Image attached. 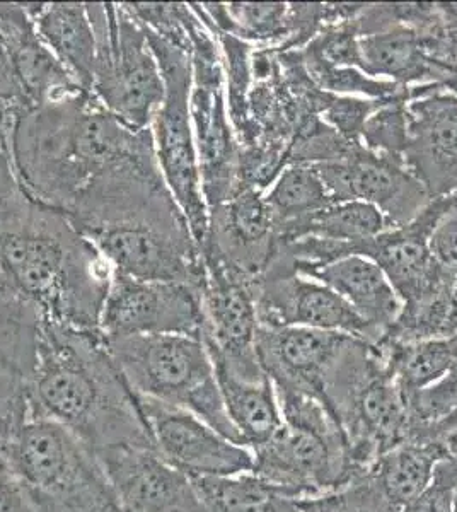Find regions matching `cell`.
Wrapping results in <instances>:
<instances>
[{"mask_svg":"<svg viewBox=\"0 0 457 512\" xmlns=\"http://www.w3.org/2000/svg\"><path fill=\"white\" fill-rule=\"evenodd\" d=\"M353 337L306 326H263L256 337L261 371L275 388H294L324 405V386Z\"/></svg>","mask_w":457,"mask_h":512,"instance_id":"18","label":"cell"},{"mask_svg":"<svg viewBox=\"0 0 457 512\" xmlns=\"http://www.w3.org/2000/svg\"><path fill=\"white\" fill-rule=\"evenodd\" d=\"M6 441L9 465L41 512H127L96 454L57 422L31 414Z\"/></svg>","mask_w":457,"mask_h":512,"instance_id":"5","label":"cell"},{"mask_svg":"<svg viewBox=\"0 0 457 512\" xmlns=\"http://www.w3.org/2000/svg\"><path fill=\"white\" fill-rule=\"evenodd\" d=\"M0 137L19 188L72 221L161 175L151 128L127 127L86 91L24 111Z\"/></svg>","mask_w":457,"mask_h":512,"instance_id":"1","label":"cell"},{"mask_svg":"<svg viewBox=\"0 0 457 512\" xmlns=\"http://www.w3.org/2000/svg\"><path fill=\"white\" fill-rule=\"evenodd\" d=\"M275 245V222L265 193L238 187L224 204L209 210V233L200 248H209L231 267L258 279Z\"/></svg>","mask_w":457,"mask_h":512,"instance_id":"20","label":"cell"},{"mask_svg":"<svg viewBox=\"0 0 457 512\" xmlns=\"http://www.w3.org/2000/svg\"><path fill=\"white\" fill-rule=\"evenodd\" d=\"M105 342L116 366L137 395L188 410L220 436L244 446L227 417L214 362L203 338L142 335Z\"/></svg>","mask_w":457,"mask_h":512,"instance_id":"6","label":"cell"},{"mask_svg":"<svg viewBox=\"0 0 457 512\" xmlns=\"http://www.w3.org/2000/svg\"><path fill=\"white\" fill-rule=\"evenodd\" d=\"M302 277L318 280L340 294L381 338L403 308L382 268L367 256H345Z\"/></svg>","mask_w":457,"mask_h":512,"instance_id":"24","label":"cell"},{"mask_svg":"<svg viewBox=\"0 0 457 512\" xmlns=\"http://www.w3.org/2000/svg\"><path fill=\"white\" fill-rule=\"evenodd\" d=\"M429 431L435 436H447V434H457V407L451 410L449 414L440 419L439 422H435L434 425H430Z\"/></svg>","mask_w":457,"mask_h":512,"instance_id":"42","label":"cell"},{"mask_svg":"<svg viewBox=\"0 0 457 512\" xmlns=\"http://www.w3.org/2000/svg\"><path fill=\"white\" fill-rule=\"evenodd\" d=\"M31 417L28 381L0 364V436L7 439Z\"/></svg>","mask_w":457,"mask_h":512,"instance_id":"35","label":"cell"},{"mask_svg":"<svg viewBox=\"0 0 457 512\" xmlns=\"http://www.w3.org/2000/svg\"><path fill=\"white\" fill-rule=\"evenodd\" d=\"M188 36L191 127L197 146L203 195L207 207L212 210L224 204L238 187L239 146L227 108L224 60L219 41L195 11Z\"/></svg>","mask_w":457,"mask_h":512,"instance_id":"9","label":"cell"},{"mask_svg":"<svg viewBox=\"0 0 457 512\" xmlns=\"http://www.w3.org/2000/svg\"><path fill=\"white\" fill-rule=\"evenodd\" d=\"M302 64L321 91L333 96H355L365 99H386L405 93V86L382 81L355 67H335L319 59L309 48H301Z\"/></svg>","mask_w":457,"mask_h":512,"instance_id":"32","label":"cell"},{"mask_svg":"<svg viewBox=\"0 0 457 512\" xmlns=\"http://www.w3.org/2000/svg\"><path fill=\"white\" fill-rule=\"evenodd\" d=\"M98 38L91 94L134 130L151 128L164 99V79L144 28L122 4H89Z\"/></svg>","mask_w":457,"mask_h":512,"instance_id":"7","label":"cell"},{"mask_svg":"<svg viewBox=\"0 0 457 512\" xmlns=\"http://www.w3.org/2000/svg\"><path fill=\"white\" fill-rule=\"evenodd\" d=\"M137 402L157 453L188 477H232L253 470L251 449L220 436L197 415L147 396L137 395Z\"/></svg>","mask_w":457,"mask_h":512,"instance_id":"14","label":"cell"},{"mask_svg":"<svg viewBox=\"0 0 457 512\" xmlns=\"http://www.w3.org/2000/svg\"><path fill=\"white\" fill-rule=\"evenodd\" d=\"M440 86H444L447 91H451L452 94H456L457 96V77H444V81L440 82Z\"/></svg>","mask_w":457,"mask_h":512,"instance_id":"43","label":"cell"},{"mask_svg":"<svg viewBox=\"0 0 457 512\" xmlns=\"http://www.w3.org/2000/svg\"><path fill=\"white\" fill-rule=\"evenodd\" d=\"M314 168L335 204L360 200L374 205L386 217L389 229L410 222L432 200L405 161L382 158L364 146L342 161Z\"/></svg>","mask_w":457,"mask_h":512,"instance_id":"15","label":"cell"},{"mask_svg":"<svg viewBox=\"0 0 457 512\" xmlns=\"http://www.w3.org/2000/svg\"><path fill=\"white\" fill-rule=\"evenodd\" d=\"M0 48H2V33H0Z\"/></svg>","mask_w":457,"mask_h":512,"instance_id":"46","label":"cell"},{"mask_svg":"<svg viewBox=\"0 0 457 512\" xmlns=\"http://www.w3.org/2000/svg\"><path fill=\"white\" fill-rule=\"evenodd\" d=\"M457 407V361L444 378L418 393L410 402L411 412L423 425H434Z\"/></svg>","mask_w":457,"mask_h":512,"instance_id":"37","label":"cell"},{"mask_svg":"<svg viewBox=\"0 0 457 512\" xmlns=\"http://www.w3.org/2000/svg\"><path fill=\"white\" fill-rule=\"evenodd\" d=\"M381 101L382 99L355 98V96H331L319 118L328 127L333 128L342 139L350 144H360L365 122Z\"/></svg>","mask_w":457,"mask_h":512,"instance_id":"34","label":"cell"},{"mask_svg":"<svg viewBox=\"0 0 457 512\" xmlns=\"http://www.w3.org/2000/svg\"><path fill=\"white\" fill-rule=\"evenodd\" d=\"M193 483L205 512H301L297 499L255 473L193 478Z\"/></svg>","mask_w":457,"mask_h":512,"instance_id":"29","label":"cell"},{"mask_svg":"<svg viewBox=\"0 0 457 512\" xmlns=\"http://www.w3.org/2000/svg\"><path fill=\"white\" fill-rule=\"evenodd\" d=\"M84 236L98 248L113 274L203 289L202 253L183 214L120 222Z\"/></svg>","mask_w":457,"mask_h":512,"instance_id":"10","label":"cell"},{"mask_svg":"<svg viewBox=\"0 0 457 512\" xmlns=\"http://www.w3.org/2000/svg\"><path fill=\"white\" fill-rule=\"evenodd\" d=\"M410 88L405 93L382 99L371 117L367 118L360 144L382 158L405 161L406 147L410 140V115H408Z\"/></svg>","mask_w":457,"mask_h":512,"instance_id":"33","label":"cell"},{"mask_svg":"<svg viewBox=\"0 0 457 512\" xmlns=\"http://www.w3.org/2000/svg\"><path fill=\"white\" fill-rule=\"evenodd\" d=\"M2 53L29 108L82 91L36 31L28 4L0 2Z\"/></svg>","mask_w":457,"mask_h":512,"instance_id":"21","label":"cell"},{"mask_svg":"<svg viewBox=\"0 0 457 512\" xmlns=\"http://www.w3.org/2000/svg\"><path fill=\"white\" fill-rule=\"evenodd\" d=\"M0 512H41L35 497L11 465L0 466Z\"/></svg>","mask_w":457,"mask_h":512,"instance_id":"39","label":"cell"},{"mask_svg":"<svg viewBox=\"0 0 457 512\" xmlns=\"http://www.w3.org/2000/svg\"><path fill=\"white\" fill-rule=\"evenodd\" d=\"M99 332L105 340L142 335L202 338L205 332L202 289L113 274Z\"/></svg>","mask_w":457,"mask_h":512,"instance_id":"12","label":"cell"},{"mask_svg":"<svg viewBox=\"0 0 457 512\" xmlns=\"http://www.w3.org/2000/svg\"><path fill=\"white\" fill-rule=\"evenodd\" d=\"M18 190H21L18 178L14 175V168H12L6 144L0 137V202H4L6 198L11 197Z\"/></svg>","mask_w":457,"mask_h":512,"instance_id":"40","label":"cell"},{"mask_svg":"<svg viewBox=\"0 0 457 512\" xmlns=\"http://www.w3.org/2000/svg\"><path fill=\"white\" fill-rule=\"evenodd\" d=\"M359 47L362 70L376 79L405 88L442 81V70L430 53L429 38L401 19L389 28L362 36Z\"/></svg>","mask_w":457,"mask_h":512,"instance_id":"23","label":"cell"},{"mask_svg":"<svg viewBox=\"0 0 457 512\" xmlns=\"http://www.w3.org/2000/svg\"><path fill=\"white\" fill-rule=\"evenodd\" d=\"M301 512H350L336 501L335 495L324 494L318 497H309V499H301L297 501Z\"/></svg>","mask_w":457,"mask_h":512,"instance_id":"41","label":"cell"},{"mask_svg":"<svg viewBox=\"0 0 457 512\" xmlns=\"http://www.w3.org/2000/svg\"><path fill=\"white\" fill-rule=\"evenodd\" d=\"M96 458L127 512H205L193 478L157 449H106Z\"/></svg>","mask_w":457,"mask_h":512,"instance_id":"17","label":"cell"},{"mask_svg":"<svg viewBox=\"0 0 457 512\" xmlns=\"http://www.w3.org/2000/svg\"><path fill=\"white\" fill-rule=\"evenodd\" d=\"M263 326H306L377 344L381 335L343 299L318 280L267 267L255 280Z\"/></svg>","mask_w":457,"mask_h":512,"instance_id":"13","label":"cell"},{"mask_svg":"<svg viewBox=\"0 0 457 512\" xmlns=\"http://www.w3.org/2000/svg\"><path fill=\"white\" fill-rule=\"evenodd\" d=\"M452 512H457V489L456 494H454V506H452Z\"/></svg>","mask_w":457,"mask_h":512,"instance_id":"45","label":"cell"},{"mask_svg":"<svg viewBox=\"0 0 457 512\" xmlns=\"http://www.w3.org/2000/svg\"><path fill=\"white\" fill-rule=\"evenodd\" d=\"M28 390L31 414L62 425L94 454L156 449L137 395L99 332L43 321Z\"/></svg>","mask_w":457,"mask_h":512,"instance_id":"3","label":"cell"},{"mask_svg":"<svg viewBox=\"0 0 457 512\" xmlns=\"http://www.w3.org/2000/svg\"><path fill=\"white\" fill-rule=\"evenodd\" d=\"M145 35L164 79V99L151 125L157 164L200 246L209 233V207L203 195L200 163L191 127L190 52L149 31H145Z\"/></svg>","mask_w":457,"mask_h":512,"instance_id":"8","label":"cell"},{"mask_svg":"<svg viewBox=\"0 0 457 512\" xmlns=\"http://www.w3.org/2000/svg\"><path fill=\"white\" fill-rule=\"evenodd\" d=\"M227 417L236 427L244 446L258 448L268 443L282 427V414L272 381H246L232 373L226 362L209 352Z\"/></svg>","mask_w":457,"mask_h":512,"instance_id":"26","label":"cell"},{"mask_svg":"<svg viewBox=\"0 0 457 512\" xmlns=\"http://www.w3.org/2000/svg\"><path fill=\"white\" fill-rule=\"evenodd\" d=\"M111 280L108 262L64 212L23 190L0 202V296L33 306L47 323L99 332Z\"/></svg>","mask_w":457,"mask_h":512,"instance_id":"2","label":"cell"},{"mask_svg":"<svg viewBox=\"0 0 457 512\" xmlns=\"http://www.w3.org/2000/svg\"><path fill=\"white\" fill-rule=\"evenodd\" d=\"M457 195V193H456ZM456 195L432 198L417 216L400 227H391L360 246L359 255L382 268L401 304H415L446 282L430 255V236Z\"/></svg>","mask_w":457,"mask_h":512,"instance_id":"19","label":"cell"},{"mask_svg":"<svg viewBox=\"0 0 457 512\" xmlns=\"http://www.w3.org/2000/svg\"><path fill=\"white\" fill-rule=\"evenodd\" d=\"M275 393L284 424L268 443L251 449V473L297 501L330 494L357 478L347 437L328 408L294 388Z\"/></svg>","mask_w":457,"mask_h":512,"instance_id":"4","label":"cell"},{"mask_svg":"<svg viewBox=\"0 0 457 512\" xmlns=\"http://www.w3.org/2000/svg\"><path fill=\"white\" fill-rule=\"evenodd\" d=\"M389 224L386 217L371 204L360 200L336 202L323 210L304 217L302 221L294 222L290 226L280 229L275 239L289 241V239L311 238L347 243V245L360 246L365 241H371L379 234L388 231Z\"/></svg>","mask_w":457,"mask_h":512,"instance_id":"27","label":"cell"},{"mask_svg":"<svg viewBox=\"0 0 457 512\" xmlns=\"http://www.w3.org/2000/svg\"><path fill=\"white\" fill-rule=\"evenodd\" d=\"M28 9L41 40L47 43L77 86L91 93L98 60V38L89 4L41 2L28 4Z\"/></svg>","mask_w":457,"mask_h":512,"instance_id":"22","label":"cell"},{"mask_svg":"<svg viewBox=\"0 0 457 512\" xmlns=\"http://www.w3.org/2000/svg\"><path fill=\"white\" fill-rule=\"evenodd\" d=\"M446 454L444 437L427 431L379 456L365 473L389 506L403 512L429 487L435 468Z\"/></svg>","mask_w":457,"mask_h":512,"instance_id":"25","label":"cell"},{"mask_svg":"<svg viewBox=\"0 0 457 512\" xmlns=\"http://www.w3.org/2000/svg\"><path fill=\"white\" fill-rule=\"evenodd\" d=\"M41 323L33 306L0 296V364L26 381L35 369Z\"/></svg>","mask_w":457,"mask_h":512,"instance_id":"31","label":"cell"},{"mask_svg":"<svg viewBox=\"0 0 457 512\" xmlns=\"http://www.w3.org/2000/svg\"><path fill=\"white\" fill-rule=\"evenodd\" d=\"M405 164L430 198L457 193V96L440 84L410 88Z\"/></svg>","mask_w":457,"mask_h":512,"instance_id":"16","label":"cell"},{"mask_svg":"<svg viewBox=\"0 0 457 512\" xmlns=\"http://www.w3.org/2000/svg\"><path fill=\"white\" fill-rule=\"evenodd\" d=\"M457 489V456L446 454L435 468L429 487L403 512H452Z\"/></svg>","mask_w":457,"mask_h":512,"instance_id":"36","label":"cell"},{"mask_svg":"<svg viewBox=\"0 0 457 512\" xmlns=\"http://www.w3.org/2000/svg\"><path fill=\"white\" fill-rule=\"evenodd\" d=\"M430 255L444 279H457V195L430 236Z\"/></svg>","mask_w":457,"mask_h":512,"instance_id":"38","label":"cell"},{"mask_svg":"<svg viewBox=\"0 0 457 512\" xmlns=\"http://www.w3.org/2000/svg\"><path fill=\"white\" fill-rule=\"evenodd\" d=\"M381 345L394 379L406 402L444 378L457 361V335L418 342H393L381 338Z\"/></svg>","mask_w":457,"mask_h":512,"instance_id":"28","label":"cell"},{"mask_svg":"<svg viewBox=\"0 0 457 512\" xmlns=\"http://www.w3.org/2000/svg\"><path fill=\"white\" fill-rule=\"evenodd\" d=\"M265 198L272 210L275 234L335 204L316 168L307 164H289L265 193Z\"/></svg>","mask_w":457,"mask_h":512,"instance_id":"30","label":"cell"},{"mask_svg":"<svg viewBox=\"0 0 457 512\" xmlns=\"http://www.w3.org/2000/svg\"><path fill=\"white\" fill-rule=\"evenodd\" d=\"M9 465L7 460V441L4 437L0 436V466Z\"/></svg>","mask_w":457,"mask_h":512,"instance_id":"44","label":"cell"},{"mask_svg":"<svg viewBox=\"0 0 457 512\" xmlns=\"http://www.w3.org/2000/svg\"><path fill=\"white\" fill-rule=\"evenodd\" d=\"M205 280L203 344L246 381L267 378L261 371L256 337L260 330L255 280L231 267L209 248H200Z\"/></svg>","mask_w":457,"mask_h":512,"instance_id":"11","label":"cell"}]
</instances>
